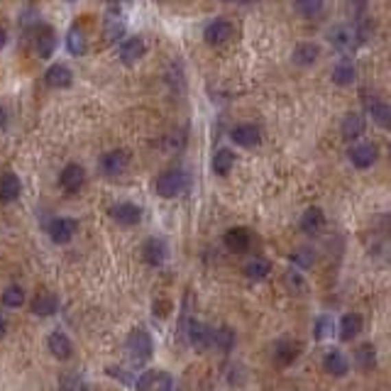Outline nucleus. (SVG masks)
Masks as SVG:
<instances>
[{"label": "nucleus", "instance_id": "obj_6", "mask_svg": "<svg viewBox=\"0 0 391 391\" xmlns=\"http://www.w3.org/2000/svg\"><path fill=\"white\" fill-rule=\"evenodd\" d=\"M347 156H350V164L355 169H369V167H375L377 164L379 152H377V147L372 145V142H357V145L350 147Z\"/></svg>", "mask_w": 391, "mask_h": 391}, {"label": "nucleus", "instance_id": "obj_5", "mask_svg": "<svg viewBox=\"0 0 391 391\" xmlns=\"http://www.w3.org/2000/svg\"><path fill=\"white\" fill-rule=\"evenodd\" d=\"M233 34H235L233 23L225 20V17H215V20H211V23L206 25V29H203V39H206L211 47L225 45L228 39H233Z\"/></svg>", "mask_w": 391, "mask_h": 391}, {"label": "nucleus", "instance_id": "obj_38", "mask_svg": "<svg viewBox=\"0 0 391 391\" xmlns=\"http://www.w3.org/2000/svg\"><path fill=\"white\" fill-rule=\"evenodd\" d=\"M330 318H325V316H320L318 320H316V325H313V335H316V340H328L330 335Z\"/></svg>", "mask_w": 391, "mask_h": 391}, {"label": "nucleus", "instance_id": "obj_1", "mask_svg": "<svg viewBox=\"0 0 391 391\" xmlns=\"http://www.w3.org/2000/svg\"><path fill=\"white\" fill-rule=\"evenodd\" d=\"M330 45L335 47L340 54H352V51H357V47L362 45V32H359L357 25H337L328 32Z\"/></svg>", "mask_w": 391, "mask_h": 391}, {"label": "nucleus", "instance_id": "obj_28", "mask_svg": "<svg viewBox=\"0 0 391 391\" xmlns=\"http://www.w3.org/2000/svg\"><path fill=\"white\" fill-rule=\"evenodd\" d=\"M233 164H235L233 150H218L213 154V171L218 174V176H228L233 171Z\"/></svg>", "mask_w": 391, "mask_h": 391}, {"label": "nucleus", "instance_id": "obj_40", "mask_svg": "<svg viewBox=\"0 0 391 391\" xmlns=\"http://www.w3.org/2000/svg\"><path fill=\"white\" fill-rule=\"evenodd\" d=\"M8 45V32L3 27H0V49H3V47Z\"/></svg>", "mask_w": 391, "mask_h": 391}, {"label": "nucleus", "instance_id": "obj_22", "mask_svg": "<svg viewBox=\"0 0 391 391\" xmlns=\"http://www.w3.org/2000/svg\"><path fill=\"white\" fill-rule=\"evenodd\" d=\"M323 369L330 377H345L350 372V362L340 350H330L323 357Z\"/></svg>", "mask_w": 391, "mask_h": 391}, {"label": "nucleus", "instance_id": "obj_17", "mask_svg": "<svg viewBox=\"0 0 391 391\" xmlns=\"http://www.w3.org/2000/svg\"><path fill=\"white\" fill-rule=\"evenodd\" d=\"M47 347H49V352L54 355L56 359H69L73 355L71 337H69L67 333H62V330H54V333H49V337H47Z\"/></svg>", "mask_w": 391, "mask_h": 391}, {"label": "nucleus", "instance_id": "obj_3", "mask_svg": "<svg viewBox=\"0 0 391 391\" xmlns=\"http://www.w3.org/2000/svg\"><path fill=\"white\" fill-rule=\"evenodd\" d=\"M125 350H128L132 362H147V359L152 357V352H154L150 333H147V330H132L128 342H125Z\"/></svg>", "mask_w": 391, "mask_h": 391}, {"label": "nucleus", "instance_id": "obj_33", "mask_svg": "<svg viewBox=\"0 0 391 391\" xmlns=\"http://www.w3.org/2000/svg\"><path fill=\"white\" fill-rule=\"evenodd\" d=\"M291 262L301 269H311L316 264V252L311 247H298V250L291 252Z\"/></svg>", "mask_w": 391, "mask_h": 391}, {"label": "nucleus", "instance_id": "obj_30", "mask_svg": "<svg viewBox=\"0 0 391 391\" xmlns=\"http://www.w3.org/2000/svg\"><path fill=\"white\" fill-rule=\"evenodd\" d=\"M54 47H56L54 32H51L49 27H42V29H39V34H37V54L42 56V59H47V56H51Z\"/></svg>", "mask_w": 391, "mask_h": 391}, {"label": "nucleus", "instance_id": "obj_10", "mask_svg": "<svg viewBox=\"0 0 391 391\" xmlns=\"http://www.w3.org/2000/svg\"><path fill=\"white\" fill-rule=\"evenodd\" d=\"M73 235H76V220L67 218V215L51 218V223H49V237L56 242V245H67V242H71Z\"/></svg>", "mask_w": 391, "mask_h": 391}, {"label": "nucleus", "instance_id": "obj_27", "mask_svg": "<svg viewBox=\"0 0 391 391\" xmlns=\"http://www.w3.org/2000/svg\"><path fill=\"white\" fill-rule=\"evenodd\" d=\"M67 49H69V54H73V56L86 54V49H88V42H86L84 29H81V27L69 29V32H67Z\"/></svg>", "mask_w": 391, "mask_h": 391}, {"label": "nucleus", "instance_id": "obj_8", "mask_svg": "<svg viewBox=\"0 0 391 391\" xmlns=\"http://www.w3.org/2000/svg\"><path fill=\"white\" fill-rule=\"evenodd\" d=\"M147 54V45L142 37H128L120 42V47H117V59L123 64H134L140 62L142 56Z\"/></svg>", "mask_w": 391, "mask_h": 391}, {"label": "nucleus", "instance_id": "obj_39", "mask_svg": "<svg viewBox=\"0 0 391 391\" xmlns=\"http://www.w3.org/2000/svg\"><path fill=\"white\" fill-rule=\"evenodd\" d=\"M64 391H88V389H86V384L76 375H69V379L64 381Z\"/></svg>", "mask_w": 391, "mask_h": 391}, {"label": "nucleus", "instance_id": "obj_16", "mask_svg": "<svg viewBox=\"0 0 391 391\" xmlns=\"http://www.w3.org/2000/svg\"><path fill=\"white\" fill-rule=\"evenodd\" d=\"M45 84L49 88H69L73 84V71L67 64H51L45 73Z\"/></svg>", "mask_w": 391, "mask_h": 391}, {"label": "nucleus", "instance_id": "obj_11", "mask_svg": "<svg viewBox=\"0 0 391 391\" xmlns=\"http://www.w3.org/2000/svg\"><path fill=\"white\" fill-rule=\"evenodd\" d=\"M108 213H110V218L120 225H137L142 220V208L134 206V203H130V201L115 203Z\"/></svg>", "mask_w": 391, "mask_h": 391}, {"label": "nucleus", "instance_id": "obj_19", "mask_svg": "<svg viewBox=\"0 0 391 391\" xmlns=\"http://www.w3.org/2000/svg\"><path fill=\"white\" fill-rule=\"evenodd\" d=\"M320 56V49L318 45H313V42H301V45L294 47V51H291V62L296 64V67H313V64L318 62Z\"/></svg>", "mask_w": 391, "mask_h": 391}, {"label": "nucleus", "instance_id": "obj_14", "mask_svg": "<svg viewBox=\"0 0 391 391\" xmlns=\"http://www.w3.org/2000/svg\"><path fill=\"white\" fill-rule=\"evenodd\" d=\"M142 257H145V262L152 264V267H162L169 257L167 242L159 240V237H150V240L142 245Z\"/></svg>", "mask_w": 391, "mask_h": 391}, {"label": "nucleus", "instance_id": "obj_29", "mask_svg": "<svg viewBox=\"0 0 391 391\" xmlns=\"http://www.w3.org/2000/svg\"><path fill=\"white\" fill-rule=\"evenodd\" d=\"M269 272H272V264L267 262V259L257 257V259H250L245 267V276L252 281H262L269 276Z\"/></svg>", "mask_w": 391, "mask_h": 391}, {"label": "nucleus", "instance_id": "obj_26", "mask_svg": "<svg viewBox=\"0 0 391 391\" xmlns=\"http://www.w3.org/2000/svg\"><path fill=\"white\" fill-rule=\"evenodd\" d=\"M330 78H333V84L335 86H350V84H355V78H357V69H355L352 62H340V64H335Z\"/></svg>", "mask_w": 391, "mask_h": 391}, {"label": "nucleus", "instance_id": "obj_15", "mask_svg": "<svg viewBox=\"0 0 391 391\" xmlns=\"http://www.w3.org/2000/svg\"><path fill=\"white\" fill-rule=\"evenodd\" d=\"M223 242L233 254H242V252L250 250L252 245V235L247 228H230L228 233L223 235Z\"/></svg>", "mask_w": 391, "mask_h": 391}, {"label": "nucleus", "instance_id": "obj_34", "mask_svg": "<svg viewBox=\"0 0 391 391\" xmlns=\"http://www.w3.org/2000/svg\"><path fill=\"white\" fill-rule=\"evenodd\" d=\"M106 34H108V39H112V42H117V39H123V34H125V23H123V17L120 15H108V20H106Z\"/></svg>", "mask_w": 391, "mask_h": 391}, {"label": "nucleus", "instance_id": "obj_43", "mask_svg": "<svg viewBox=\"0 0 391 391\" xmlns=\"http://www.w3.org/2000/svg\"><path fill=\"white\" fill-rule=\"evenodd\" d=\"M106 3H128V0H106Z\"/></svg>", "mask_w": 391, "mask_h": 391}, {"label": "nucleus", "instance_id": "obj_7", "mask_svg": "<svg viewBox=\"0 0 391 391\" xmlns=\"http://www.w3.org/2000/svg\"><path fill=\"white\" fill-rule=\"evenodd\" d=\"M186 337H189V342L196 350H208L213 345V330L198 318L186 320Z\"/></svg>", "mask_w": 391, "mask_h": 391}, {"label": "nucleus", "instance_id": "obj_25", "mask_svg": "<svg viewBox=\"0 0 391 391\" xmlns=\"http://www.w3.org/2000/svg\"><path fill=\"white\" fill-rule=\"evenodd\" d=\"M362 325L364 320L359 313H347V316L340 318V337L342 340H355L362 333Z\"/></svg>", "mask_w": 391, "mask_h": 391}, {"label": "nucleus", "instance_id": "obj_13", "mask_svg": "<svg viewBox=\"0 0 391 391\" xmlns=\"http://www.w3.org/2000/svg\"><path fill=\"white\" fill-rule=\"evenodd\" d=\"M230 140L240 147H254V145H259V140H262V132H259L257 125L242 123V125H235V128L230 130Z\"/></svg>", "mask_w": 391, "mask_h": 391}, {"label": "nucleus", "instance_id": "obj_24", "mask_svg": "<svg viewBox=\"0 0 391 391\" xmlns=\"http://www.w3.org/2000/svg\"><path fill=\"white\" fill-rule=\"evenodd\" d=\"M325 225V213L320 211L318 206H311V208H306L303 211V215H301V230L306 235H316V233H320V228Z\"/></svg>", "mask_w": 391, "mask_h": 391}, {"label": "nucleus", "instance_id": "obj_23", "mask_svg": "<svg viewBox=\"0 0 391 391\" xmlns=\"http://www.w3.org/2000/svg\"><path fill=\"white\" fill-rule=\"evenodd\" d=\"M364 128H367V123H364V117L359 115V112H347L340 130H342V137H345L347 142H357L364 134Z\"/></svg>", "mask_w": 391, "mask_h": 391}, {"label": "nucleus", "instance_id": "obj_42", "mask_svg": "<svg viewBox=\"0 0 391 391\" xmlns=\"http://www.w3.org/2000/svg\"><path fill=\"white\" fill-rule=\"evenodd\" d=\"M223 3H252V0H223Z\"/></svg>", "mask_w": 391, "mask_h": 391}, {"label": "nucleus", "instance_id": "obj_21", "mask_svg": "<svg viewBox=\"0 0 391 391\" xmlns=\"http://www.w3.org/2000/svg\"><path fill=\"white\" fill-rule=\"evenodd\" d=\"M29 308H32L34 316L47 318V316H54L59 311V298L54 294H49V291H39L37 296L32 298V303H29Z\"/></svg>", "mask_w": 391, "mask_h": 391}, {"label": "nucleus", "instance_id": "obj_18", "mask_svg": "<svg viewBox=\"0 0 391 391\" xmlns=\"http://www.w3.org/2000/svg\"><path fill=\"white\" fill-rule=\"evenodd\" d=\"M23 193V181L12 171H5L0 176V203H15Z\"/></svg>", "mask_w": 391, "mask_h": 391}, {"label": "nucleus", "instance_id": "obj_37", "mask_svg": "<svg viewBox=\"0 0 391 391\" xmlns=\"http://www.w3.org/2000/svg\"><path fill=\"white\" fill-rule=\"evenodd\" d=\"M213 345L223 347V350H230V347L235 345V335H233V330L220 328L218 333H213Z\"/></svg>", "mask_w": 391, "mask_h": 391}, {"label": "nucleus", "instance_id": "obj_35", "mask_svg": "<svg viewBox=\"0 0 391 391\" xmlns=\"http://www.w3.org/2000/svg\"><path fill=\"white\" fill-rule=\"evenodd\" d=\"M296 10L303 17H318L325 10V0H296Z\"/></svg>", "mask_w": 391, "mask_h": 391}, {"label": "nucleus", "instance_id": "obj_41", "mask_svg": "<svg viewBox=\"0 0 391 391\" xmlns=\"http://www.w3.org/2000/svg\"><path fill=\"white\" fill-rule=\"evenodd\" d=\"M5 330H8V323H5V318H3V316H0V337L5 335Z\"/></svg>", "mask_w": 391, "mask_h": 391}, {"label": "nucleus", "instance_id": "obj_31", "mask_svg": "<svg viewBox=\"0 0 391 391\" xmlns=\"http://www.w3.org/2000/svg\"><path fill=\"white\" fill-rule=\"evenodd\" d=\"M367 110H369V117H372V120H375L379 128H389L391 112H389V106H386L384 101H372L367 106Z\"/></svg>", "mask_w": 391, "mask_h": 391}, {"label": "nucleus", "instance_id": "obj_20", "mask_svg": "<svg viewBox=\"0 0 391 391\" xmlns=\"http://www.w3.org/2000/svg\"><path fill=\"white\" fill-rule=\"evenodd\" d=\"M298 357V342H294L291 337H281L274 345V362L279 367H289L294 359Z\"/></svg>", "mask_w": 391, "mask_h": 391}, {"label": "nucleus", "instance_id": "obj_12", "mask_svg": "<svg viewBox=\"0 0 391 391\" xmlns=\"http://www.w3.org/2000/svg\"><path fill=\"white\" fill-rule=\"evenodd\" d=\"M174 379L169 372H147L137 381V391H171Z\"/></svg>", "mask_w": 391, "mask_h": 391}, {"label": "nucleus", "instance_id": "obj_9", "mask_svg": "<svg viewBox=\"0 0 391 391\" xmlns=\"http://www.w3.org/2000/svg\"><path fill=\"white\" fill-rule=\"evenodd\" d=\"M86 184V169L81 164H67L59 174V186H62L67 193H76L81 191V186Z\"/></svg>", "mask_w": 391, "mask_h": 391}, {"label": "nucleus", "instance_id": "obj_4", "mask_svg": "<svg viewBox=\"0 0 391 391\" xmlns=\"http://www.w3.org/2000/svg\"><path fill=\"white\" fill-rule=\"evenodd\" d=\"M130 167V154L125 150H110L101 156V162H98V169H101L103 176L108 179H115L120 174H125Z\"/></svg>", "mask_w": 391, "mask_h": 391}, {"label": "nucleus", "instance_id": "obj_2", "mask_svg": "<svg viewBox=\"0 0 391 391\" xmlns=\"http://www.w3.org/2000/svg\"><path fill=\"white\" fill-rule=\"evenodd\" d=\"M189 184L191 179L184 169H169V171L159 174V179H156V193L162 196V198H176V196H181L189 189Z\"/></svg>", "mask_w": 391, "mask_h": 391}, {"label": "nucleus", "instance_id": "obj_36", "mask_svg": "<svg viewBox=\"0 0 391 391\" xmlns=\"http://www.w3.org/2000/svg\"><path fill=\"white\" fill-rule=\"evenodd\" d=\"M355 357H357L359 367H364V369L375 367V364H377V350H375V345H359L357 352H355Z\"/></svg>", "mask_w": 391, "mask_h": 391}, {"label": "nucleus", "instance_id": "obj_32", "mask_svg": "<svg viewBox=\"0 0 391 391\" xmlns=\"http://www.w3.org/2000/svg\"><path fill=\"white\" fill-rule=\"evenodd\" d=\"M0 301H3V306L8 308H20L25 301V291L23 286H17V284H10L5 291H3V296H0Z\"/></svg>", "mask_w": 391, "mask_h": 391}]
</instances>
